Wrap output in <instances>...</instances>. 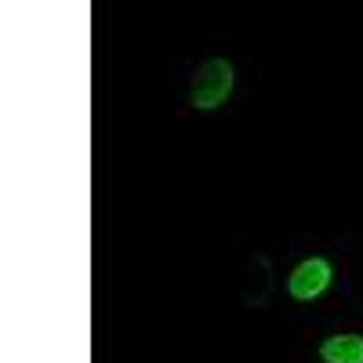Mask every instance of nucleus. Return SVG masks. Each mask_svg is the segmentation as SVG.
<instances>
[{
	"mask_svg": "<svg viewBox=\"0 0 363 363\" xmlns=\"http://www.w3.org/2000/svg\"><path fill=\"white\" fill-rule=\"evenodd\" d=\"M323 363H363V335H335L320 345Z\"/></svg>",
	"mask_w": 363,
	"mask_h": 363,
	"instance_id": "3",
	"label": "nucleus"
},
{
	"mask_svg": "<svg viewBox=\"0 0 363 363\" xmlns=\"http://www.w3.org/2000/svg\"><path fill=\"white\" fill-rule=\"evenodd\" d=\"M233 80H236L233 62H225V58H207V62L196 69L193 87H189V102H193V109H203V113L218 109V106L229 99Z\"/></svg>",
	"mask_w": 363,
	"mask_h": 363,
	"instance_id": "1",
	"label": "nucleus"
},
{
	"mask_svg": "<svg viewBox=\"0 0 363 363\" xmlns=\"http://www.w3.org/2000/svg\"><path fill=\"white\" fill-rule=\"evenodd\" d=\"M327 287H330V265H327V258H306V262H301L291 277H287V291H291V298H298V301H313V298H320Z\"/></svg>",
	"mask_w": 363,
	"mask_h": 363,
	"instance_id": "2",
	"label": "nucleus"
}]
</instances>
